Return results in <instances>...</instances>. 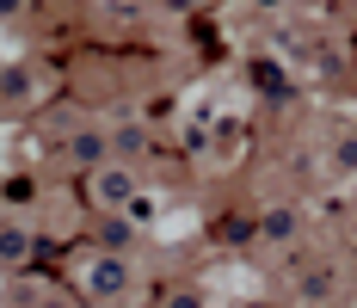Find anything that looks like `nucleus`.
<instances>
[{"label": "nucleus", "instance_id": "nucleus-3", "mask_svg": "<svg viewBox=\"0 0 357 308\" xmlns=\"http://www.w3.org/2000/svg\"><path fill=\"white\" fill-rule=\"evenodd\" d=\"M123 284H130L123 259H99V265H93V296H117Z\"/></svg>", "mask_w": 357, "mask_h": 308}, {"label": "nucleus", "instance_id": "nucleus-7", "mask_svg": "<svg viewBox=\"0 0 357 308\" xmlns=\"http://www.w3.org/2000/svg\"><path fill=\"white\" fill-rule=\"evenodd\" d=\"M167 308H197V302H191V296H173V302H167Z\"/></svg>", "mask_w": 357, "mask_h": 308}, {"label": "nucleus", "instance_id": "nucleus-6", "mask_svg": "<svg viewBox=\"0 0 357 308\" xmlns=\"http://www.w3.org/2000/svg\"><path fill=\"white\" fill-rule=\"evenodd\" d=\"M19 6H25V0H0V19H13V13H19Z\"/></svg>", "mask_w": 357, "mask_h": 308}, {"label": "nucleus", "instance_id": "nucleus-5", "mask_svg": "<svg viewBox=\"0 0 357 308\" xmlns=\"http://www.w3.org/2000/svg\"><path fill=\"white\" fill-rule=\"evenodd\" d=\"M111 148H117V154H142V148H148V130H142V124H123V130L111 136Z\"/></svg>", "mask_w": 357, "mask_h": 308}, {"label": "nucleus", "instance_id": "nucleus-4", "mask_svg": "<svg viewBox=\"0 0 357 308\" xmlns=\"http://www.w3.org/2000/svg\"><path fill=\"white\" fill-rule=\"evenodd\" d=\"M25 253H31V235L25 228H0V259L6 265H25Z\"/></svg>", "mask_w": 357, "mask_h": 308}, {"label": "nucleus", "instance_id": "nucleus-2", "mask_svg": "<svg viewBox=\"0 0 357 308\" xmlns=\"http://www.w3.org/2000/svg\"><path fill=\"white\" fill-rule=\"evenodd\" d=\"M93 198H99V204H130V173L123 167L93 173Z\"/></svg>", "mask_w": 357, "mask_h": 308}, {"label": "nucleus", "instance_id": "nucleus-1", "mask_svg": "<svg viewBox=\"0 0 357 308\" xmlns=\"http://www.w3.org/2000/svg\"><path fill=\"white\" fill-rule=\"evenodd\" d=\"M105 154H111V142L99 136V130H74V136H68V161H74V167H99Z\"/></svg>", "mask_w": 357, "mask_h": 308}]
</instances>
